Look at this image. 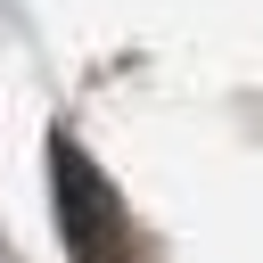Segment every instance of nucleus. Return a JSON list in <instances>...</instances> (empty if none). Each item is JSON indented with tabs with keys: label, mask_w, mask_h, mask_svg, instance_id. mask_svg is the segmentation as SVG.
<instances>
[{
	"label": "nucleus",
	"mask_w": 263,
	"mask_h": 263,
	"mask_svg": "<svg viewBox=\"0 0 263 263\" xmlns=\"http://www.w3.org/2000/svg\"><path fill=\"white\" fill-rule=\"evenodd\" d=\"M49 181H58V230H66V255L74 263H123V214H115V189L90 173V156L58 132L49 140Z\"/></svg>",
	"instance_id": "nucleus-1"
}]
</instances>
